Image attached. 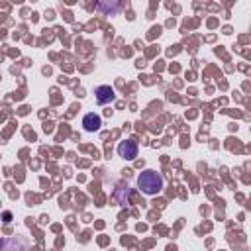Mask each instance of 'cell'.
I'll return each instance as SVG.
<instances>
[{
	"instance_id": "1",
	"label": "cell",
	"mask_w": 251,
	"mask_h": 251,
	"mask_svg": "<svg viewBox=\"0 0 251 251\" xmlns=\"http://www.w3.org/2000/svg\"><path fill=\"white\" fill-rule=\"evenodd\" d=\"M138 187H140V190H142L144 194H149V196L159 194V192L163 190V177H161L157 171L147 169V171H144V173L138 177Z\"/></svg>"
},
{
	"instance_id": "2",
	"label": "cell",
	"mask_w": 251,
	"mask_h": 251,
	"mask_svg": "<svg viewBox=\"0 0 251 251\" xmlns=\"http://www.w3.org/2000/svg\"><path fill=\"white\" fill-rule=\"evenodd\" d=\"M118 155L128 159V161H134L138 157V144L134 140H126L118 146Z\"/></svg>"
},
{
	"instance_id": "3",
	"label": "cell",
	"mask_w": 251,
	"mask_h": 251,
	"mask_svg": "<svg viewBox=\"0 0 251 251\" xmlns=\"http://www.w3.org/2000/svg\"><path fill=\"white\" fill-rule=\"evenodd\" d=\"M94 96H96V102H98V104H108V102H112V100L116 98L114 88H112V86H106V84L98 86V88L94 90Z\"/></svg>"
},
{
	"instance_id": "4",
	"label": "cell",
	"mask_w": 251,
	"mask_h": 251,
	"mask_svg": "<svg viewBox=\"0 0 251 251\" xmlns=\"http://www.w3.org/2000/svg\"><path fill=\"white\" fill-rule=\"evenodd\" d=\"M83 126H84L86 132H98L100 126H102V118H100L98 114L90 112V114H86V116L83 118Z\"/></svg>"
},
{
	"instance_id": "5",
	"label": "cell",
	"mask_w": 251,
	"mask_h": 251,
	"mask_svg": "<svg viewBox=\"0 0 251 251\" xmlns=\"http://www.w3.org/2000/svg\"><path fill=\"white\" fill-rule=\"evenodd\" d=\"M6 247H24V243H20V241H4V243H0V249H6Z\"/></svg>"
},
{
	"instance_id": "6",
	"label": "cell",
	"mask_w": 251,
	"mask_h": 251,
	"mask_svg": "<svg viewBox=\"0 0 251 251\" xmlns=\"http://www.w3.org/2000/svg\"><path fill=\"white\" fill-rule=\"evenodd\" d=\"M2 218H4V222H10V220H12V214H10V212H4Z\"/></svg>"
}]
</instances>
